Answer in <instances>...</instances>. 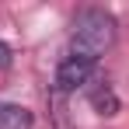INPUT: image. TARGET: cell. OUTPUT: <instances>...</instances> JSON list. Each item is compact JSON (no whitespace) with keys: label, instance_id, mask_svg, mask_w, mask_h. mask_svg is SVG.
<instances>
[{"label":"cell","instance_id":"cell-4","mask_svg":"<svg viewBox=\"0 0 129 129\" xmlns=\"http://www.w3.org/2000/svg\"><path fill=\"white\" fill-rule=\"evenodd\" d=\"M35 119L21 105H0V129H31Z\"/></svg>","mask_w":129,"mask_h":129},{"label":"cell","instance_id":"cell-5","mask_svg":"<svg viewBox=\"0 0 129 129\" xmlns=\"http://www.w3.org/2000/svg\"><path fill=\"white\" fill-rule=\"evenodd\" d=\"M4 66H11V45L0 39V70H4Z\"/></svg>","mask_w":129,"mask_h":129},{"label":"cell","instance_id":"cell-3","mask_svg":"<svg viewBox=\"0 0 129 129\" xmlns=\"http://www.w3.org/2000/svg\"><path fill=\"white\" fill-rule=\"evenodd\" d=\"M84 91H87V101L94 105V112H98V115H108V119H112V115L119 112V94L112 91V84H108L105 77H98V73H94V77L87 80Z\"/></svg>","mask_w":129,"mask_h":129},{"label":"cell","instance_id":"cell-2","mask_svg":"<svg viewBox=\"0 0 129 129\" xmlns=\"http://www.w3.org/2000/svg\"><path fill=\"white\" fill-rule=\"evenodd\" d=\"M98 73V63H91V59H84V56H70L66 52L63 63L56 66V91L59 94H73V91H80V87H87V80Z\"/></svg>","mask_w":129,"mask_h":129},{"label":"cell","instance_id":"cell-1","mask_svg":"<svg viewBox=\"0 0 129 129\" xmlns=\"http://www.w3.org/2000/svg\"><path fill=\"white\" fill-rule=\"evenodd\" d=\"M119 24L115 18L101 11V7H84L73 18V31H70V56H84L91 63H98L108 49L115 45Z\"/></svg>","mask_w":129,"mask_h":129}]
</instances>
